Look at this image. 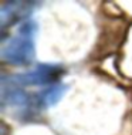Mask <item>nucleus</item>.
<instances>
[{
  "mask_svg": "<svg viewBox=\"0 0 132 135\" xmlns=\"http://www.w3.org/2000/svg\"><path fill=\"white\" fill-rule=\"evenodd\" d=\"M36 26L34 21L26 20L19 31L7 41H3L0 57L3 63L10 65H30L36 56Z\"/></svg>",
  "mask_w": 132,
  "mask_h": 135,
  "instance_id": "obj_1",
  "label": "nucleus"
},
{
  "mask_svg": "<svg viewBox=\"0 0 132 135\" xmlns=\"http://www.w3.org/2000/svg\"><path fill=\"white\" fill-rule=\"evenodd\" d=\"M65 74V68L61 64L54 63H40L31 68V70L16 74L12 77H4L6 81L13 83L19 87H27V85H36V87H50L54 84L60 83V78Z\"/></svg>",
  "mask_w": 132,
  "mask_h": 135,
  "instance_id": "obj_2",
  "label": "nucleus"
},
{
  "mask_svg": "<svg viewBox=\"0 0 132 135\" xmlns=\"http://www.w3.org/2000/svg\"><path fill=\"white\" fill-rule=\"evenodd\" d=\"M37 3L34 2H4L0 7V28H2V40L6 37V31L9 27L24 20V17L30 16L31 10Z\"/></svg>",
  "mask_w": 132,
  "mask_h": 135,
  "instance_id": "obj_3",
  "label": "nucleus"
},
{
  "mask_svg": "<svg viewBox=\"0 0 132 135\" xmlns=\"http://www.w3.org/2000/svg\"><path fill=\"white\" fill-rule=\"evenodd\" d=\"M68 88L70 87L67 84H63V83L46 87V88L41 90L40 93L33 95L31 109L33 111H43V109H47V108L53 107V105H56L58 101L65 95V93L68 91Z\"/></svg>",
  "mask_w": 132,
  "mask_h": 135,
  "instance_id": "obj_4",
  "label": "nucleus"
},
{
  "mask_svg": "<svg viewBox=\"0 0 132 135\" xmlns=\"http://www.w3.org/2000/svg\"><path fill=\"white\" fill-rule=\"evenodd\" d=\"M0 135H9V127L6 125L3 119L0 121Z\"/></svg>",
  "mask_w": 132,
  "mask_h": 135,
  "instance_id": "obj_5",
  "label": "nucleus"
}]
</instances>
